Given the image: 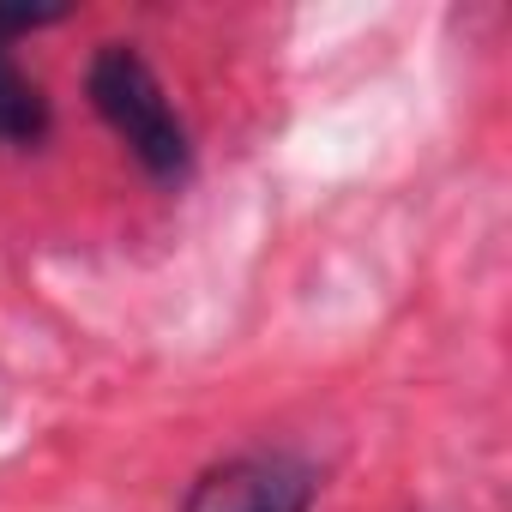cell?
I'll list each match as a JSON object with an SVG mask.
<instances>
[{
    "mask_svg": "<svg viewBox=\"0 0 512 512\" xmlns=\"http://www.w3.org/2000/svg\"><path fill=\"white\" fill-rule=\"evenodd\" d=\"M85 91H91V109L139 157L145 175H157V181H181L187 175V163H193L187 121L169 103V91L157 85V73L145 67V55H133L127 43H103L91 73H85Z\"/></svg>",
    "mask_w": 512,
    "mask_h": 512,
    "instance_id": "6da1fadb",
    "label": "cell"
},
{
    "mask_svg": "<svg viewBox=\"0 0 512 512\" xmlns=\"http://www.w3.org/2000/svg\"><path fill=\"white\" fill-rule=\"evenodd\" d=\"M320 476L296 452H235L193 476L181 512H314Z\"/></svg>",
    "mask_w": 512,
    "mask_h": 512,
    "instance_id": "7a4b0ae2",
    "label": "cell"
},
{
    "mask_svg": "<svg viewBox=\"0 0 512 512\" xmlns=\"http://www.w3.org/2000/svg\"><path fill=\"white\" fill-rule=\"evenodd\" d=\"M49 139V97L13 61V43H0V151H31Z\"/></svg>",
    "mask_w": 512,
    "mask_h": 512,
    "instance_id": "3957f363",
    "label": "cell"
}]
</instances>
